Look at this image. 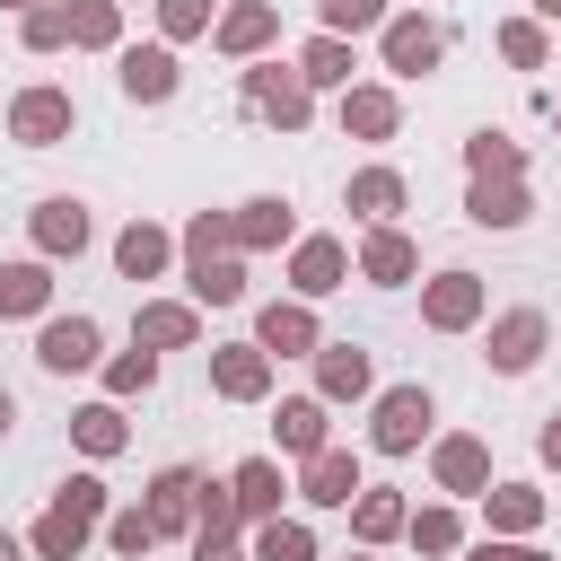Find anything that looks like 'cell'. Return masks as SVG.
I'll return each mask as SVG.
<instances>
[{"mask_svg": "<svg viewBox=\"0 0 561 561\" xmlns=\"http://www.w3.org/2000/svg\"><path fill=\"white\" fill-rule=\"evenodd\" d=\"M289 272H298V289H307V298H324V289H342V245H333V237H307Z\"/></svg>", "mask_w": 561, "mask_h": 561, "instance_id": "cell-19", "label": "cell"}, {"mask_svg": "<svg viewBox=\"0 0 561 561\" xmlns=\"http://www.w3.org/2000/svg\"><path fill=\"white\" fill-rule=\"evenodd\" d=\"M351 210H368V219H394V210H403V175H394V167H368V175L351 184Z\"/></svg>", "mask_w": 561, "mask_h": 561, "instance_id": "cell-25", "label": "cell"}, {"mask_svg": "<svg viewBox=\"0 0 561 561\" xmlns=\"http://www.w3.org/2000/svg\"><path fill=\"white\" fill-rule=\"evenodd\" d=\"M140 342L184 351V342H193V307H140Z\"/></svg>", "mask_w": 561, "mask_h": 561, "instance_id": "cell-29", "label": "cell"}, {"mask_svg": "<svg viewBox=\"0 0 561 561\" xmlns=\"http://www.w3.org/2000/svg\"><path fill=\"white\" fill-rule=\"evenodd\" d=\"M438 482H447V491H482V482H491L482 438H447V447H438Z\"/></svg>", "mask_w": 561, "mask_h": 561, "instance_id": "cell-20", "label": "cell"}, {"mask_svg": "<svg viewBox=\"0 0 561 561\" xmlns=\"http://www.w3.org/2000/svg\"><path fill=\"white\" fill-rule=\"evenodd\" d=\"M70 430H79V447H88V456H114V447H123V412H114V403H88Z\"/></svg>", "mask_w": 561, "mask_h": 561, "instance_id": "cell-30", "label": "cell"}, {"mask_svg": "<svg viewBox=\"0 0 561 561\" xmlns=\"http://www.w3.org/2000/svg\"><path fill=\"white\" fill-rule=\"evenodd\" d=\"M359 535H368V543L403 535V500H394V491H359Z\"/></svg>", "mask_w": 561, "mask_h": 561, "instance_id": "cell-32", "label": "cell"}, {"mask_svg": "<svg viewBox=\"0 0 561 561\" xmlns=\"http://www.w3.org/2000/svg\"><path fill=\"white\" fill-rule=\"evenodd\" d=\"M237 237H228V219H193L184 228V254H193V298H210V307H228V298H245V272H237V254H228Z\"/></svg>", "mask_w": 561, "mask_h": 561, "instance_id": "cell-2", "label": "cell"}, {"mask_svg": "<svg viewBox=\"0 0 561 561\" xmlns=\"http://www.w3.org/2000/svg\"><path fill=\"white\" fill-rule=\"evenodd\" d=\"M149 377H158V359H149V351H131V359H114V368H105V386H114V394H140Z\"/></svg>", "mask_w": 561, "mask_h": 561, "instance_id": "cell-43", "label": "cell"}, {"mask_svg": "<svg viewBox=\"0 0 561 561\" xmlns=\"http://www.w3.org/2000/svg\"><path fill=\"white\" fill-rule=\"evenodd\" d=\"M473 561H535V552H517V543H482Z\"/></svg>", "mask_w": 561, "mask_h": 561, "instance_id": "cell-45", "label": "cell"}, {"mask_svg": "<svg viewBox=\"0 0 561 561\" xmlns=\"http://www.w3.org/2000/svg\"><path fill=\"white\" fill-rule=\"evenodd\" d=\"M351 491H359V465H351L342 447H316V456H307V500H316V508H351Z\"/></svg>", "mask_w": 561, "mask_h": 561, "instance_id": "cell-11", "label": "cell"}, {"mask_svg": "<svg viewBox=\"0 0 561 561\" xmlns=\"http://www.w3.org/2000/svg\"><path fill=\"white\" fill-rule=\"evenodd\" d=\"M254 561H316V543H307V526H280V517H272V526L254 535Z\"/></svg>", "mask_w": 561, "mask_h": 561, "instance_id": "cell-33", "label": "cell"}, {"mask_svg": "<svg viewBox=\"0 0 561 561\" xmlns=\"http://www.w3.org/2000/svg\"><path fill=\"white\" fill-rule=\"evenodd\" d=\"M193 561H237V543H228V535H202V552H193Z\"/></svg>", "mask_w": 561, "mask_h": 561, "instance_id": "cell-44", "label": "cell"}, {"mask_svg": "<svg viewBox=\"0 0 561 561\" xmlns=\"http://www.w3.org/2000/svg\"><path fill=\"white\" fill-rule=\"evenodd\" d=\"M500 53L517 70H543V26H500Z\"/></svg>", "mask_w": 561, "mask_h": 561, "instance_id": "cell-39", "label": "cell"}, {"mask_svg": "<svg viewBox=\"0 0 561 561\" xmlns=\"http://www.w3.org/2000/svg\"><path fill=\"white\" fill-rule=\"evenodd\" d=\"M535 517H543V500H535L526 482H500V491H491V526H535Z\"/></svg>", "mask_w": 561, "mask_h": 561, "instance_id": "cell-34", "label": "cell"}, {"mask_svg": "<svg viewBox=\"0 0 561 561\" xmlns=\"http://www.w3.org/2000/svg\"><path fill=\"white\" fill-rule=\"evenodd\" d=\"M421 430H430V394H421V386H394V394L377 403V447L403 456V447H421Z\"/></svg>", "mask_w": 561, "mask_h": 561, "instance_id": "cell-5", "label": "cell"}, {"mask_svg": "<svg viewBox=\"0 0 561 561\" xmlns=\"http://www.w3.org/2000/svg\"><path fill=\"white\" fill-rule=\"evenodd\" d=\"M263 351H316V316L307 307H263Z\"/></svg>", "mask_w": 561, "mask_h": 561, "instance_id": "cell-27", "label": "cell"}, {"mask_svg": "<svg viewBox=\"0 0 561 561\" xmlns=\"http://www.w3.org/2000/svg\"><path fill=\"white\" fill-rule=\"evenodd\" d=\"M263 386H272V359H263V342H237V351H219V394L254 403Z\"/></svg>", "mask_w": 561, "mask_h": 561, "instance_id": "cell-13", "label": "cell"}, {"mask_svg": "<svg viewBox=\"0 0 561 561\" xmlns=\"http://www.w3.org/2000/svg\"><path fill=\"white\" fill-rule=\"evenodd\" d=\"M114 263H123V272H131V280H149V272H158V263H167V237H158V228H149V219H140V228H123V237H114Z\"/></svg>", "mask_w": 561, "mask_h": 561, "instance_id": "cell-26", "label": "cell"}, {"mask_svg": "<svg viewBox=\"0 0 561 561\" xmlns=\"http://www.w3.org/2000/svg\"><path fill=\"white\" fill-rule=\"evenodd\" d=\"M421 307H430V324H438V333H456V324H473V316H482V280H473V272H438Z\"/></svg>", "mask_w": 561, "mask_h": 561, "instance_id": "cell-8", "label": "cell"}, {"mask_svg": "<svg viewBox=\"0 0 561 561\" xmlns=\"http://www.w3.org/2000/svg\"><path fill=\"white\" fill-rule=\"evenodd\" d=\"M316 377H324V394H368V351L359 342H324L316 351Z\"/></svg>", "mask_w": 561, "mask_h": 561, "instance_id": "cell-17", "label": "cell"}, {"mask_svg": "<svg viewBox=\"0 0 561 561\" xmlns=\"http://www.w3.org/2000/svg\"><path fill=\"white\" fill-rule=\"evenodd\" d=\"M0 561H18V535H0Z\"/></svg>", "mask_w": 561, "mask_h": 561, "instance_id": "cell-48", "label": "cell"}, {"mask_svg": "<svg viewBox=\"0 0 561 561\" xmlns=\"http://www.w3.org/2000/svg\"><path fill=\"white\" fill-rule=\"evenodd\" d=\"M359 272H368V280H412V245H403L394 228H377L368 254H359Z\"/></svg>", "mask_w": 561, "mask_h": 561, "instance_id": "cell-28", "label": "cell"}, {"mask_svg": "<svg viewBox=\"0 0 561 561\" xmlns=\"http://www.w3.org/2000/svg\"><path fill=\"white\" fill-rule=\"evenodd\" d=\"M9 421H18V403H9V386H0V438H9Z\"/></svg>", "mask_w": 561, "mask_h": 561, "instance_id": "cell-47", "label": "cell"}, {"mask_svg": "<svg viewBox=\"0 0 561 561\" xmlns=\"http://www.w3.org/2000/svg\"><path fill=\"white\" fill-rule=\"evenodd\" d=\"M70 35L79 44H114V0H79L70 9Z\"/></svg>", "mask_w": 561, "mask_h": 561, "instance_id": "cell-37", "label": "cell"}, {"mask_svg": "<svg viewBox=\"0 0 561 561\" xmlns=\"http://www.w3.org/2000/svg\"><path fill=\"white\" fill-rule=\"evenodd\" d=\"M228 491H237V517H272V508H280V465H272V456H245Z\"/></svg>", "mask_w": 561, "mask_h": 561, "instance_id": "cell-14", "label": "cell"}, {"mask_svg": "<svg viewBox=\"0 0 561 561\" xmlns=\"http://www.w3.org/2000/svg\"><path fill=\"white\" fill-rule=\"evenodd\" d=\"M543 465H561V412H552V430H543Z\"/></svg>", "mask_w": 561, "mask_h": 561, "instance_id": "cell-46", "label": "cell"}, {"mask_svg": "<svg viewBox=\"0 0 561 561\" xmlns=\"http://www.w3.org/2000/svg\"><path fill=\"white\" fill-rule=\"evenodd\" d=\"M35 359H44L53 377L88 368V359H96V324H88V316H53V324H44V342H35Z\"/></svg>", "mask_w": 561, "mask_h": 561, "instance_id": "cell-6", "label": "cell"}, {"mask_svg": "<svg viewBox=\"0 0 561 561\" xmlns=\"http://www.w3.org/2000/svg\"><path fill=\"white\" fill-rule=\"evenodd\" d=\"M535 351H543V316H535V307H517V316L491 324V368L517 377V368H535Z\"/></svg>", "mask_w": 561, "mask_h": 561, "instance_id": "cell-9", "label": "cell"}, {"mask_svg": "<svg viewBox=\"0 0 561 561\" xmlns=\"http://www.w3.org/2000/svg\"><path fill=\"white\" fill-rule=\"evenodd\" d=\"M245 105H254L263 123L298 131V123H307V79H298V70H245Z\"/></svg>", "mask_w": 561, "mask_h": 561, "instance_id": "cell-3", "label": "cell"}, {"mask_svg": "<svg viewBox=\"0 0 561 561\" xmlns=\"http://www.w3.org/2000/svg\"><path fill=\"white\" fill-rule=\"evenodd\" d=\"M9 131H18L26 149H53V140L70 131V96H61V88H26V96L9 105Z\"/></svg>", "mask_w": 561, "mask_h": 561, "instance_id": "cell-4", "label": "cell"}, {"mask_svg": "<svg viewBox=\"0 0 561 561\" xmlns=\"http://www.w3.org/2000/svg\"><path fill=\"white\" fill-rule=\"evenodd\" d=\"M351 561H368V552H351Z\"/></svg>", "mask_w": 561, "mask_h": 561, "instance_id": "cell-51", "label": "cell"}, {"mask_svg": "<svg viewBox=\"0 0 561 561\" xmlns=\"http://www.w3.org/2000/svg\"><path fill=\"white\" fill-rule=\"evenodd\" d=\"M0 9H35V0H0Z\"/></svg>", "mask_w": 561, "mask_h": 561, "instance_id": "cell-50", "label": "cell"}, {"mask_svg": "<svg viewBox=\"0 0 561 561\" xmlns=\"http://www.w3.org/2000/svg\"><path fill=\"white\" fill-rule=\"evenodd\" d=\"M535 9H543V18H561V0H535Z\"/></svg>", "mask_w": 561, "mask_h": 561, "instance_id": "cell-49", "label": "cell"}, {"mask_svg": "<svg viewBox=\"0 0 561 561\" xmlns=\"http://www.w3.org/2000/svg\"><path fill=\"white\" fill-rule=\"evenodd\" d=\"M228 237H237V245H280V237H289V202H245V210L228 219Z\"/></svg>", "mask_w": 561, "mask_h": 561, "instance_id": "cell-22", "label": "cell"}, {"mask_svg": "<svg viewBox=\"0 0 561 561\" xmlns=\"http://www.w3.org/2000/svg\"><path fill=\"white\" fill-rule=\"evenodd\" d=\"M149 543H158V526H149V508H123V517H114V552H131V561H140Z\"/></svg>", "mask_w": 561, "mask_h": 561, "instance_id": "cell-41", "label": "cell"}, {"mask_svg": "<svg viewBox=\"0 0 561 561\" xmlns=\"http://www.w3.org/2000/svg\"><path fill=\"white\" fill-rule=\"evenodd\" d=\"M552 114H561V105H552Z\"/></svg>", "mask_w": 561, "mask_h": 561, "instance_id": "cell-52", "label": "cell"}, {"mask_svg": "<svg viewBox=\"0 0 561 561\" xmlns=\"http://www.w3.org/2000/svg\"><path fill=\"white\" fill-rule=\"evenodd\" d=\"M342 131L386 140V131H394V96H386V88H351V96H342Z\"/></svg>", "mask_w": 561, "mask_h": 561, "instance_id": "cell-18", "label": "cell"}, {"mask_svg": "<svg viewBox=\"0 0 561 561\" xmlns=\"http://www.w3.org/2000/svg\"><path fill=\"white\" fill-rule=\"evenodd\" d=\"M465 210H473L482 228H517V219H526V184H517V175H500V184L473 175V202H465Z\"/></svg>", "mask_w": 561, "mask_h": 561, "instance_id": "cell-12", "label": "cell"}, {"mask_svg": "<svg viewBox=\"0 0 561 561\" xmlns=\"http://www.w3.org/2000/svg\"><path fill=\"white\" fill-rule=\"evenodd\" d=\"M298 79H307V88H333V79H351V44H342V35H316V44L298 53Z\"/></svg>", "mask_w": 561, "mask_h": 561, "instance_id": "cell-24", "label": "cell"}, {"mask_svg": "<svg viewBox=\"0 0 561 561\" xmlns=\"http://www.w3.org/2000/svg\"><path fill=\"white\" fill-rule=\"evenodd\" d=\"M96 517H105V482H96V473L61 482V500L35 517V552H44V561H70V552L88 543V526H96Z\"/></svg>", "mask_w": 561, "mask_h": 561, "instance_id": "cell-1", "label": "cell"}, {"mask_svg": "<svg viewBox=\"0 0 561 561\" xmlns=\"http://www.w3.org/2000/svg\"><path fill=\"white\" fill-rule=\"evenodd\" d=\"M359 26H386V0H324V35H359Z\"/></svg>", "mask_w": 561, "mask_h": 561, "instance_id": "cell-35", "label": "cell"}, {"mask_svg": "<svg viewBox=\"0 0 561 561\" xmlns=\"http://www.w3.org/2000/svg\"><path fill=\"white\" fill-rule=\"evenodd\" d=\"M193 491H202V482H193L184 465H167V473L149 482V526H158V535H175V526L193 517Z\"/></svg>", "mask_w": 561, "mask_h": 561, "instance_id": "cell-15", "label": "cell"}, {"mask_svg": "<svg viewBox=\"0 0 561 561\" xmlns=\"http://www.w3.org/2000/svg\"><path fill=\"white\" fill-rule=\"evenodd\" d=\"M35 245H44V254H79V245H88V210H79V202H44V210H35Z\"/></svg>", "mask_w": 561, "mask_h": 561, "instance_id": "cell-16", "label": "cell"}, {"mask_svg": "<svg viewBox=\"0 0 561 561\" xmlns=\"http://www.w3.org/2000/svg\"><path fill=\"white\" fill-rule=\"evenodd\" d=\"M465 158H473V175H517V140H500V131H482Z\"/></svg>", "mask_w": 561, "mask_h": 561, "instance_id": "cell-38", "label": "cell"}, {"mask_svg": "<svg viewBox=\"0 0 561 561\" xmlns=\"http://www.w3.org/2000/svg\"><path fill=\"white\" fill-rule=\"evenodd\" d=\"M430 61H438V26H430V18H386V70L412 79V70H430Z\"/></svg>", "mask_w": 561, "mask_h": 561, "instance_id": "cell-10", "label": "cell"}, {"mask_svg": "<svg viewBox=\"0 0 561 561\" xmlns=\"http://www.w3.org/2000/svg\"><path fill=\"white\" fill-rule=\"evenodd\" d=\"M280 447H289V456H316V447H324V403H316V394L280 403Z\"/></svg>", "mask_w": 561, "mask_h": 561, "instance_id": "cell-23", "label": "cell"}, {"mask_svg": "<svg viewBox=\"0 0 561 561\" xmlns=\"http://www.w3.org/2000/svg\"><path fill=\"white\" fill-rule=\"evenodd\" d=\"M61 35H70V9H53V0H35V9H26V44H35V53H53Z\"/></svg>", "mask_w": 561, "mask_h": 561, "instance_id": "cell-36", "label": "cell"}, {"mask_svg": "<svg viewBox=\"0 0 561 561\" xmlns=\"http://www.w3.org/2000/svg\"><path fill=\"white\" fill-rule=\"evenodd\" d=\"M123 96H140V105L175 96V53H167V44H131V53H123Z\"/></svg>", "mask_w": 561, "mask_h": 561, "instance_id": "cell-7", "label": "cell"}, {"mask_svg": "<svg viewBox=\"0 0 561 561\" xmlns=\"http://www.w3.org/2000/svg\"><path fill=\"white\" fill-rule=\"evenodd\" d=\"M158 26L167 35H202L210 26V0H158Z\"/></svg>", "mask_w": 561, "mask_h": 561, "instance_id": "cell-42", "label": "cell"}, {"mask_svg": "<svg viewBox=\"0 0 561 561\" xmlns=\"http://www.w3.org/2000/svg\"><path fill=\"white\" fill-rule=\"evenodd\" d=\"M44 298H53V272L44 263H9L0 272V316H35Z\"/></svg>", "mask_w": 561, "mask_h": 561, "instance_id": "cell-21", "label": "cell"}, {"mask_svg": "<svg viewBox=\"0 0 561 561\" xmlns=\"http://www.w3.org/2000/svg\"><path fill=\"white\" fill-rule=\"evenodd\" d=\"M219 44H228V53H254V44H272V9L254 0V9H237V18H219Z\"/></svg>", "mask_w": 561, "mask_h": 561, "instance_id": "cell-31", "label": "cell"}, {"mask_svg": "<svg viewBox=\"0 0 561 561\" xmlns=\"http://www.w3.org/2000/svg\"><path fill=\"white\" fill-rule=\"evenodd\" d=\"M412 543H421V552H456V517H447V508H421V517H412Z\"/></svg>", "mask_w": 561, "mask_h": 561, "instance_id": "cell-40", "label": "cell"}]
</instances>
